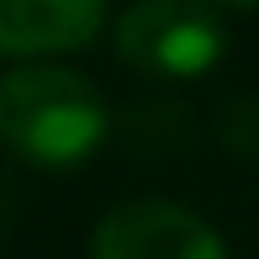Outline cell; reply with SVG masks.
<instances>
[{
  "mask_svg": "<svg viewBox=\"0 0 259 259\" xmlns=\"http://www.w3.org/2000/svg\"><path fill=\"white\" fill-rule=\"evenodd\" d=\"M106 101L90 79L53 64H21L0 74V143L37 169H79L106 143Z\"/></svg>",
  "mask_w": 259,
  "mask_h": 259,
  "instance_id": "cell-1",
  "label": "cell"
},
{
  "mask_svg": "<svg viewBox=\"0 0 259 259\" xmlns=\"http://www.w3.org/2000/svg\"><path fill=\"white\" fill-rule=\"evenodd\" d=\"M228 53L222 6L211 0H133L116 16V58L143 79H201Z\"/></svg>",
  "mask_w": 259,
  "mask_h": 259,
  "instance_id": "cell-2",
  "label": "cell"
},
{
  "mask_svg": "<svg viewBox=\"0 0 259 259\" xmlns=\"http://www.w3.org/2000/svg\"><path fill=\"white\" fill-rule=\"evenodd\" d=\"M90 259H228L217 228L175 201H122L90 233Z\"/></svg>",
  "mask_w": 259,
  "mask_h": 259,
  "instance_id": "cell-3",
  "label": "cell"
},
{
  "mask_svg": "<svg viewBox=\"0 0 259 259\" xmlns=\"http://www.w3.org/2000/svg\"><path fill=\"white\" fill-rule=\"evenodd\" d=\"M106 21V0H0V53L53 58L85 48Z\"/></svg>",
  "mask_w": 259,
  "mask_h": 259,
  "instance_id": "cell-4",
  "label": "cell"
},
{
  "mask_svg": "<svg viewBox=\"0 0 259 259\" xmlns=\"http://www.w3.org/2000/svg\"><path fill=\"white\" fill-rule=\"evenodd\" d=\"M11 228V185H6V175H0V233Z\"/></svg>",
  "mask_w": 259,
  "mask_h": 259,
  "instance_id": "cell-5",
  "label": "cell"
},
{
  "mask_svg": "<svg viewBox=\"0 0 259 259\" xmlns=\"http://www.w3.org/2000/svg\"><path fill=\"white\" fill-rule=\"evenodd\" d=\"M211 6H233V11H249V6H259V0H211Z\"/></svg>",
  "mask_w": 259,
  "mask_h": 259,
  "instance_id": "cell-6",
  "label": "cell"
}]
</instances>
